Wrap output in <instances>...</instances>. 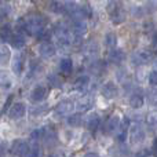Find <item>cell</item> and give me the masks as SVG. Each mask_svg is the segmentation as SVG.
Here are the masks:
<instances>
[{"mask_svg":"<svg viewBox=\"0 0 157 157\" xmlns=\"http://www.w3.org/2000/svg\"><path fill=\"white\" fill-rule=\"evenodd\" d=\"M109 14H110V18L113 21V24H121L124 21V13L120 8V3L112 2L109 3Z\"/></svg>","mask_w":157,"mask_h":157,"instance_id":"4","label":"cell"},{"mask_svg":"<svg viewBox=\"0 0 157 157\" xmlns=\"http://www.w3.org/2000/svg\"><path fill=\"white\" fill-rule=\"evenodd\" d=\"M90 81H91L90 76H86V75L78 76L76 78V81H75V88H76L77 91H84V90L90 86Z\"/></svg>","mask_w":157,"mask_h":157,"instance_id":"18","label":"cell"},{"mask_svg":"<svg viewBox=\"0 0 157 157\" xmlns=\"http://www.w3.org/2000/svg\"><path fill=\"white\" fill-rule=\"evenodd\" d=\"M28 157H39V149H37V147L30 149V153L28 155Z\"/></svg>","mask_w":157,"mask_h":157,"instance_id":"35","label":"cell"},{"mask_svg":"<svg viewBox=\"0 0 157 157\" xmlns=\"http://www.w3.org/2000/svg\"><path fill=\"white\" fill-rule=\"evenodd\" d=\"M120 124H121V120L117 114H113V116L109 117L108 124H106V130H108L109 134H116V131L120 128Z\"/></svg>","mask_w":157,"mask_h":157,"instance_id":"14","label":"cell"},{"mask_svg":"<svg viewBox=\"0 0 157 157\" xmlns=\"http://www.w3.org/2000/svg\"><path fill=\"white\" fill-rule=\"evenodd\" d=\"M103 43H105L106 47H110V48H113V47H116L117 44V36L114 35V33L109 32L105 35V39H103Z\"/></svg>","mask_w":157,"mask_h":157,"instance_id":"26","label":"cell"},{"mask_svg":"<svg viewBox=\"0 0 157 157\" xmlns=\"http://www.w3.org/2000/svg\"><path fill=\"white\" fill-rule=\"evenodd\" d=\"M156 66H157V65H156ZM156 72H157V69H156Z\"/></svg>","mask_w":157,"mask_h":157,"instance_id":"38","label":"cell"},{"mask_svg":"<svg viewBox=\"0 0 157 157\" xmlns=\"http://www.w3.org/2000/svg\"><path fill=\"white\" fill-rule=\"evenodd\" d=\"M4 156H6V145L0 144V157H4Z\"/></svg>","mask_w":157,"mask_h":157,"instance_id":"36","label":"cell"},{"mask_svg":"<svg viewBox=\"0 0 157 157\" xmlns=\"http://www.w3.org/2000/svg\"><path fill=\"white\" fill-rule=\"evenodd\" d=\"M46 29V18L40 14H32L26 18H19L17 22V33L25 32L29 36H37Z\"/></svg>","mask_w":157,"mask_h":157,"instance_id":"1","label":"cell"},{"mask_svg":"<svg viewBox=\"0 0 157 157\" xmlns=\"http://www.w3.org/2000/svg\"><path fill=\"white\" fill-rule=\"evenodd\" d=\"M44 139H46L47 141V144H50V142H55L57 141V134L54 132V131H46V132H44V136H43Z\"/></svg>","mask_w":157,"mask_h":157,"instance_id":"30","label":"cell"},{"mask_svg":"<svg viewBox=\"0 0 157 157\" xmlns=\"http://www.w3.org/2000/svg\"><path fill=\"white\" fill-rule=\"evenodd\" d=\"M13 36H14V32H13V29H11L10 25H4V26L0 28V39H2L3 41L10 43L11 39H13Z\"/></svg>","mask_w":157,"mask_h":157,"instance_id":"19","label":"cell"},{"mask_svg":"<svg viewBox=\"0 0 157 157\" xmlns=\"http://www.w3.org/2000/svg\"><path fill=\"white\" fill-rule=\"evenodd\" d=\"M124 58H125V54L123 50L116 48V50H112V51L109 52V62L114 63V65L121 63L123 61H124Z\"/></svg>","mask_w":157,"mask_h":157,"instance_id":"16","label":"cell"},{"mask_svg":"<svg viewBox=\"0 0 157 157\" xmlns=\"http://www.w3.org/2000/svg\"><path fill=\"white\" fill-rule=\"evenodd\" d=\"M44 132H46V128H36V130H33L30 132V139L37 142L39 139H43Z\"/></svg>","mask_w":157,"mask_h":157,"instance_id":"27","label":"cell"},{"mask_svg":"<svg viewBox=\"0 0 157 157\" xmlns=\"http://www.w3.org/2000/svg\"><path fill=\"white\" fill-rule=\"evenodd\" d=\"M146 121H147V124H149L150 127L157 125V112H150V113L147 114V117H146Z\"/></svg>","mask_w":157,"mask_h":157,"instance_id":"29","label":"cell"},{"mask_svg":"<svg viewBox=\"0 0 157 157\" xmlns=\"http://www.w3.org/2000/svg\"><path fill=\"white\" fill-rule=\"evenodd\" d=\"M48 81H50V84H51V86H54V87L61 86V80H58L57 75H51V76L48 77Z\"/></svg>","mask_w":157,"mask_h":157,"instance_id":"34","label":"cell"},{"mask_svg":"<svg viewBox=\"0 0 157 157\" xmlns=\"http://www.w3.org/2000/svg\"><path fill=\"white\" fill-rule=\"evenodd\" d=\"M71 30H72V35H73L75 37L80 39V37H83V36L87 33L88 26H87V24H86V21H84V19H73Z\"/></svg>","mask_w":157,"mask_h":157,"instance_id":"6","label":"cell"},{"mask_svg":"<svg viewBox=\"0 0 157 157\" xmlns=\"http://www.w3.org/2000/svg\"><path fill=\"white\" fill-rule=\"evenodd\" d=\"M145 130L141 124H134L130 130V141L131 144H141L145 141Z\"/></svg>","mask_w":157,"mask_h":157,"instance_id":"5","label":"cell"},{"mask_svg":"<svg viewBox=\"0 0 157 157\" xmlns=\"http://www.w3.org/2000/svg\"><path fill=\"white\" fill-rule=\"evenodd\" d=\"M13 86V78L7 71H0V88L8 90Z\"/></svg>","mask_w":157,"mask_h":157,"instance_id":"17","label":"cell"},{"mask_svg":"<svg viewBox=\"0 0 157 157\" xmlns=\"http://www.w3.org/2000/svg\"><path fill=\"white\" fill-rule=\"evenodd\" d=\"M68 124L71 125V127H80V125L83 124V116H81V113H75V114H72V116H69Z\"/></svg>","mask_w":157,"mask_h":157,"instance_id":"25","label":"cell"},{"mask_svg":"<svg viewBox=\"0 0 157 157\" xmlns=\"http://www.w3.org/2000/svg\"><path fill=\"white\" fill-rule=\"evenodd\" d=\"M117 94H119V88H117V86L113 83V81H108V83L102 87V95L105 98H108V99L116 98Z\"/></svg>","mask_w":157,"mask_h":157,"instance_id":"12","label":"cell"},{"mask_svg":"<svg viewBox=\"0 0 157 157\" xmlns=\"http://www.w3.org/2000/svg\"><path fill=\"white\" fill-rule=\"evenodd\" d=\"M30 153V146L26 141L24 139H17L11 145V155L17 157H28Z\"/></svg>","mask_w":157,"mask_h":157,"instance_id":"3","label":"cell"},{"mask_svg":"<svg viewBox=\"0 0 157 157\" xmlns=\"http://www.w3.org/2000/svg\"><path fill=\"white\" fill-rule=\"evenodd\" d=\"M147 80H149V84L152 87H157V72L156 71H152L149 73V77H147Z\"/></svg>","mask_w":157,"mask_h":157,"instance_id":"32","label":"cell"},{"mask_svg":"<svg viewBox=\"0 0 157 157\" xmlns=\"http://www.w3.org/2000/svg\"><path fill=\"white\" fill-rule=\"evenodd\" d=\"M144 105V97L141 94H132L130 97V106L134 109H139Z\"/></svg>","mask_w":157,"mask_h":157,"instance_id":"23","label":"cell"},{"mask_svg":"<svg viewBox=\"0 0 157 157\" xmlns=\"http://www.w3.org/2000/svg\"><path fill=\"white\" fill-rule=\"evenodd\" d=\"M75 109V103L69 99L61 101L57 106H55V114L57 116H68L69 113H72V110Z\"/></svg>","mask_w":157,"mask_h":157,"instance_id":"8","label":"cell"},{"mask_svg":"<svg viewBox=\"0 0 157 157\" xmlns=\"http://www.w3.org/2000/svg\"><path fill=\"white\" fill-rule=\"evenodd\" d=\"M150 59H152V54H150L149 51H145V50H142V51H136L135 54L132 55V58H131V61H132V63L135 66L145 65V63H147Z\"/></svg>","mask_w":157,"mask_h":157,"instance_id":"11","label":"cell"},{"mask_svg":"<svg viewBox=\"0 0 157 157\" xmlns=\"http://www.w3.org/2000/svg\"><path fill=\"white\" fill-rule=\"evenodd\" d=\"M59 69L63 73H71L72 69H73V62H72L71 58H63V59H61Z\"/></svg>","mask_w":157,"mask_h":157,"instance_id":"24","label":"cell"},{"mask_svg":"<svg viewBox=\"0 0 157 157\" xmlns=\"http://www.w3.org/2000/svg\"><path fill=\"white\" fill-rule=\"evenodd\" d=\"M11 68H13V72L17 75V76H21L22 72H24V68H25L24 55L17 54L15 57H14V59H13V65H11Z\"/></svg>","mask_w":157,"mask_h":157,"instance_id":"13","label":"cell"},{"mask_svg":"<svg viewBox=\"0 0 157 157\" xmlns=\"http://www.w3.org/2000/svg\"><path fill=\"white\" fill-rule=\"evenodd\" d=\"M54 35L57 37V40L59 41V44L62 46H71L72 41H73V35H72L71 29L66 28L65 25H58L54 29Z\"/></svg>","mask_w":157,"mask_h":157,"instance_id":"2","label":"cell"},{"mask_svg":"<svg viewBox=\"0 0 157 157\" xmlns=\"http://www.w3.org/2000/svg\"><path fill=\"white\" fill-rule=\"evenodd\" d=\"M150 156H152V150L149 149H142L134 155V157H150Z\"/></svg>","mask_w":157,"mask_h":157,"instance_id":"33","label":"cell"},{"mask_svg":"<svg viewBox=\"0 0 157 157\" xmlns=\"http://www.w3.org/2000/svg\"><path fill=\"white\" fill-rule=\"evenodd\" d=\"M11 58V51L7 46H0V65L4 66Z\"/></svg>","mask_w":157,"mask_h":157,"instance_id":"21","label":"cell"},{"mask_svg":"<svg viewBox=\"0 0 157 157\" xmlns=\"http://www.w3.org/2000/svg\"><path fill=\"white\" fill-rule=\"evenodd\" d=\"M75 106L77 108L78 112H87V110H90V109H92V106H94V99H92L91 97H84V98H81Z\"/></svg>","mask_w":157,"mask_h":157,"instance_id":"15","label":"cell"},{"mask_svg":"<svg viewBox=\"0 0 157 157\" xmlns=\"http://www.w3.org/2000/svg\"><path fill=\"white\" fill-rule=\"evenodd\" d=\"M10 43L14 48H22V47L25 46V43H26V40H25L22 33H14V36H13Z\"/></svg>","mask_w":157,"mask_h":157,"instance_id":"22","label":"cell"},{"mask_svg":"<svg viewBox=\"0 0 157 157\" xmlns=\"http://www.w3.org/2000/svg\"><path fill=\"white\" fill-rule=\"evenodd\" d=\"M46 112H47V106H40V108L30 109V114H33V116H41V114L46 113Z\"/></svg>","mask_w":157,"mask_h":157,"instance_id":"31","label":"cell"},{"mask_svg":"<svg viewBox=\"0 0 157 157\" xmlns=\"http://www.w3.org/2000/svg\"><path fill=\"white\" fill-rule=\"evenodd\" d=\"M51 10L54 13H65V6L61 2H52L51 3Z\"/></svg>","mask_w":157,"mask_h":157,"instance_id":"28","label":"cell"},{"mask_svg":"<svg viewBox=\"0 0 157 157\" xmlns=\"http://www.w3.org/2000/svg\"><path fill=\"white\" fill-rule=\"evenodd\" d=\"M84 157H99V156H98V153H95V152H88L84 155Z\"/></svg>","mask_w":157,"mask_h":157,"instance_id":"37","label":"cell"},{"mask_svg":"<svg viewBox=\"0 0 157 157\" xmlns=\"http://www.w3.org/2000/svg\"><path fill=\"white\" fill-rule=\"evenodd\" d=\"M25 114H26V106H25V103H22V102L13 103V106L8 109V116H10V119H14V120L21 119V117H24Z\"/></svg>","mask_w":157,"mask_h":157,"instance_id":"9","label":"cell"},{"mask_svg":"<svg viewBox=\"0 0 157 157\" xmlns=\"http://www.w3.org/2000/svg\"><path fill=\"white\" fill-rule=\"evenodd\" d=\"M47 94H48V90H47L46 86H37L30 92V101H32L33 103H39L46 99Z\"/></svg>","mask_w":157,"mask_h":157,"instance_id":"10","label":"cell"},{"mask_svg":"<svg viewBox=\"0 0 157 157\" xmlns=\"http://www.w3.org/2000/svg\"><path fill=\"white\" fill-rule=\"evenodd\" d=\"M99 123H101V119L97 113H92L90 114V117L87 119V128L90 131H97V128L99 127Z\"/></svg>","mask_w":157,"mask_h":157,"instance_id":"20","label":"cell"},{"mask_svg":"<svg viewBox=\"0 0 157 157\" xmlns=\"http://www.w3.org/2000/svg\"><path fill=\"white\" fill-rule=\"evenodd\" d=\"M39 54L43 58H52L55 54H57V48L55 46L51 43V41H41L39 44Z\"/></svg>","mask_w":157,"mask_h":157,"instance_id":"7","label":"cell"}]
</instances>
